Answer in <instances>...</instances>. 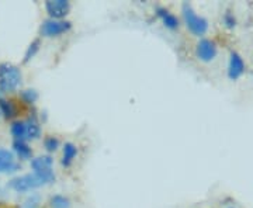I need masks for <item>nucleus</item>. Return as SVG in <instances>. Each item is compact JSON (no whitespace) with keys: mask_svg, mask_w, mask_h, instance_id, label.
Returning a JSON list of instances; mask_svg holds the SVG:
<instances>
[{"mask_svg":"<svg viewBox=\"0 0 253 208\" xmlns=\"http://www.w3.org/2000/svg\"><path fill=\"white\" fill-rule=\"evenodd\" d=\"M24 123H26V138L31 141L38 139L41 136V125L36 114L30 116Z\"/></svg>","mask_w":253,"mask_h":208,"instance_id":"9d476101","label":"nucleus"},{"mask_svg":"<svg viewBox=\"0 0 253 208\" xmlns=\"http://www.w3.org/2000/svg\"><path fill=\"white\" fill-rule=\"evenodd\" d=\"M196 54L199 56V59L204 61V62H210L217 56V45L214 41L204 38L196 46Z\"/></svg>","mask_w":253,"mask_h":208,"instance_id":"0eeeda50","label":"nucleus"},{"mask_svg":"<svg viewBox=\"0 0 253 208\" xmlns=\"http://www.w3.org/2000/svg\"><path fill=\"white\" fill-rule=\"evenodd\" d=\"M20 100L27 104V106H33L38 100V93L34 89H26V90L20 91Z\"/></svg>","mask_w":253,"mask_h":208,"instance_id":"2eb2a0df","label":"nucleus"},{"mask_svg":"<svg viewBox=\"0 0 253 208\" xmlns=\"http://www.w3.org/2000/svg\"><path fill=\"white\" fill-rule=\"evenodd\" d=\"M71 28H72L71 21L48 18V20H45V21L41 24V36L48 37V38H51V37H58L61 36V34L68 33Z\"/></svg>","mask_w":253,"mask_h":208,"instance_id":"39448f33","label":"nucleus"},{"mask_svg":"<svg viewBox=\"0 0 253 208\" xmlns=\"http://www.w3.org/2000/svg\"><path fill=\"white\" fill-rule=\"evenodd\" d=\"M51 207L52 208H69L71 207V201L68 197L65 196H61V194H56L54 197H51V201H49Z\"/></svg>","mask_w":253,"mask_h":208,"instance_id":"f3484780","label":"nucleus"},{"mask_svg":"<svg viewBox=\"0 0 253 208\" xmlns=\"http://www.w3.org/2000/svg\"><path fill=\"white\" fill-rule=\"evenodd\" d=\"M245 72V62L242 59V56L236 52H232L231 54V58H229V65H228V76L232 79V81H236L238 78H241Z\"/></svg>","mask_w":253,"mask_h":208,"instance_id":"6e6552de","label":"nucleus"},{"mask_svg":"<svg viewBox=\"0 0 253 208\" xmlns=\"http://www.w3.org/2000/svg\"><path fill=\"white\" fill-rule=\"evenodd\" d=\"M40 203H41L40 196H38V194H33V196H30L28 199L24 200V201L21 203V206L18 208H38L40 207Z\"/></svg>","mask_w":253,"mask_h":208,"instance_id":"6ab92c4d","label":"nucleus"},{"mask_svg":"<svg viewBox=\"0 0 253 208\" xmlns=\"http://www.w3.org/2000/svg\"><path fill=\"white\" fill-rule=\"evenodd\" d=\"M23 75L20 68L10 62L0 64V91L1 93H13L21 86Z\"/></svg>","mask_w":253,"mask_h":208,"instance_id":"f257e3e1","label":"nucleus"},{"mask_svg":"<svg viewBox=\"0 0 253 208\" xmlns=\"http://www.w3.org/2000/svg\"><path fill=\"white\" fill-rule=\"evenodd\" d=\"M41 186H45V183L41 180L38 176H36L34 173L17 176V177H14V179H11L9 181L10 189L17 191V193H27L30 190H36Z\"/></svg>","mask_w":253,"mask_h":208,"instance_id":"20e7f679","label":"nucleus"},{"mask_svg":"<svg viewBox=\"0 0 253 208\" xmlns=\"http://www.w3.org/2000/svg\"><path fill=\"white\" fill-rule=\"evenodd\" d=\"M40 46H41V41H40V40H34V41L28 45L27 51H26V54H24V59H23L24 64L30 62V61L36 56L37 52L40 51Z\"/></svg>","mask_w":253,"mask_h":208,"instance_id":"dca6fc26","label":"nucleus"},{"mask_svg":"<svg viewBox=\"0 0 253 208\" xmlns=\"http://www.w3.org/2000/svg\"><path fill=\"white\" fill-rule=\"evenodd\" d=\"M156 16L162 20L163 26L166 28H169V30H176L180 26L179 18L176 17L173 13H170L168 9H165V7H156Z\"/></svg>","mask_w":253,"mask_h":208,"instance_id":"1a4fd4ad","label":"nucleus"},{"mask_svg":"<svg viewBox=\"0 0 253 208\" xmlns=\"http://www.w3.org/2000/svg\"><path fill=\"white\" fill-rule=\"evenodd\" d=\"M224 24H225L228 28H234L236 24V20L234 17V14L231 11H226L224 14Z\"/></svg>","mask_w":253,"mask_h":208,"instance_id":"4be33fe9","label":"nucleus"},{"mask_svg":"<svg viewBox=\"0 0 253 208\" xmlns=\"http://www.w3.org/2000/svg\"><path fill=\"white\" fill-rule=\"evenodd\" d=\"M0 114H3L6 120H13L14 117H17V104L13 100L0 97Z\"/></svg>","mask_w":253,"mask_h":208,"instance_id":"9b49d317","label":"nucleus"},{"mask_svg":"<svg viewBox=\"0 0 253 208\" xmlns=\"http://www.w3.org/2000/svg\"><path fill=\"white\" fill-rule=\"evenodd\" d=\"M44 146H45V149L48 152H55L59 148V139L52 135L46 136L45 139H44Z\"/></svg>","mask_w":253,"mask_h":208,"instance_id":"aec40b11","label":"nucleus"},{"mask_svg":"<svg viewBox=\"0 0 253 208\" xmlns=\"http://www.w3.org/2000/svg\"><path fill=\"white\" fill-rule=\"evenodd\" d=\"M20 170V163L0 161V173H14Z\"/></svg>","mask_w":253,"mask_h":208,"instance_id":"a211bd4d","label":"nucleus"},{"mask_svg":"<svg viewBox=\"0 0 253 208\" xmlns=\"http://www.w3.org/2000/svg\"><path fill=\"white\" fill-rule=\"evenodd\" d=\"M13 154L16 155L20 161H28L33 156V149L26 141H14L13 142Z\"/></svg>","mask_w":253,"mask_h":208,"instance_id":"f8f14e48","label":"nucleus"},{"mask_svg":"<svg viewBox=\"0 0 253 208\" xmlns=\"http://www.w3.org/2000/svg\"><path fill=\"white\" fill-rule=\"evenodd\" d=\"M78 156V146L72 142H66L63 146V155H62V166L69 167L75 161V158Z\"/></svg>","mask_w":253,"mask_h":208,"instance_id":"ddd939ff","label":"nucleus"},{"mask_svg":"<svg viewBox=\"0 0 253 208\" xmlns=\"http://www.w3.org/2000/svg\"><path fill=\"white\" fill-rule=\"evenodd\" d=\"M181 13H183V18H184L186 26H187V28H189L194 36H204L207 33L208 21L204 17L199 16L193 10V7L190 6L189 3H184L183 4Z\"/></svg>","mask_w":253,"mask_h":208,"instance_id":"f03ea898","label":"nucleus"},{"mask_svg":"<svg viewBox=\"0 0 253 208\" xmlns=\"http://www.w3.org/2000/svg\"><path fill=\"white\" fill-rule=\"evenodd\" d=\"M45 10L52 20H63L71 11V3L68 0H48Z\"/></svg>","mask_w":253,"mask_h":208,"instance_id":"423d86ee","label":"nucleus"},{"mask_svg":"<svg viewBox=\"0 0 253 208\" xmlns=\"http://www.w3.org/2000/svg\"><path fill=\"white\" fill-rule=\"evenodd\" d=\"M54 159L46 155V156H38L31 161V169L34 170V174L38 176L45 184L55 181V173L52 170Z\"/></svg>","mask_w":253,"mask_h":208,"instance_id":"7ed1b4c3","label":"nucleus"},{"mask_svg":"<svg viewBox=\"0 0 253 208\" xmlns=\"http://www.w3.org/2000/svg\"><path fill=\"white\" fill-rule=\"evenodd\" d=\"M0 161H6V162H16L14 161V154L9 151V149H4V148H0Z\"/></svg>","mask_w":253,"mask_h":208,"instance_id":"412c9836","label":"nucleus"},{"mask_svg":"<svg viewBox=\"0 0 253 208\" xmlns=\"http://www.w3.org/2000/svg\"><path fill=\"white\" fill-rule=\"evenodd\" d=\"M10 132L14 138V141H24L26 139V123L24 121H13L11 127H10Z\"/></svg>","mask_w":253,"mask_h":208,"instance_id":"4468645a","label":"nucleus"}]
</instances>
